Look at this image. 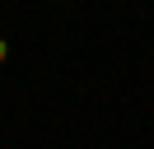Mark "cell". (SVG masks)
I'll return each instance as SVG.
<instances>
[{
    "label": "cell",
    "instance_id": "1",
    "mask_svg": "<svg viewBox=\"0 0 154 149\" xmlns=\"http://www.w3.org/2000/svg\"><path fill=\"white\" fill-rule=\"evenodd\" d=\"M10 65V37H0V70Z\"/></svg>",
    "mask_w": 154,
    "mask_h": 149
},
{
    "label": "cell",
    "instance_id": "2",
    "mask_svg": "<svg viewBox=\"0 0 154 149\" xmlns=\"http://www.w3.org/2000/svg\"><path fill=\"white\" fill-rule=\"evenodd\" d=\"M47 5H70V0H47Z\"/></svg>",
    "mask_w": 154,
    "mask_h": 149
},
{
    "label": "cell",
    "instance_id": "3",
    "mask_svg": "<svg viewBox=\"0 0 154 149\" xmlns=\"http://www.w3.org/2000/svg\"><path fill=\"white\" fill-rule=\"evenodd\" d=\"M0 93H5V84H0Z\"/></svg>",
    "mask_w": 154,
    "mask_h": 149
}]
</instances>
